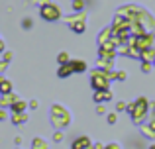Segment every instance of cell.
Wrapping results in <instances>:
<instances>
[{"label": "cell", "instance_id": "obj_10", "mask_svg": "<svg viewBox=\"0 0 155 149\" xmlns=\"http://www.w3.org/2000/svg\"><path fill=\"white\" fill-rule=\"evenodd\" d=\"M108 122H110V124H114V122H116V116H114V114H112V116H108Z\"/></svg>", "mask_w": 155, "mask_h": 149}, {"label": "cell", "instance_id": "obj_5", "mask_svg": "<svg viewBox=\"0 0 155 149\" xmlns=\"http://www.w3.org/2000/svg\"><path fill=\"white\" fill-rule=\"evenodd\" d=\"M0 90L2 92H10V83H2L0 84Z\"/></svg>", "mask_w": 155, "mask_h": 149}, {"label": "cell", "instance_id": "obj_3", "mask_svg": "<svg viewBox=\"0 0 155 149\" xmlns=\"http://www.w3.org/2000/svg\"><path fill=\"white\" fill-rule=\"evenodd\" d=\"M71 73H73V65H61L59 76H67V75H71Z\"/></svg>", "mask_w": 155, "mask_h": 149}, {"label": "cell", "instance_id": "obj_11", "mask_svg": "<svg viewBox=\"0 0 155 149\" xmlns=\"http://www.w3.org/2000/svg\"><path fill=\"white\" fill-rule=\"evenodd\" d=\"M0 120H4V112H0Z\"/></svg>", "mask_w": 155, "mask_h": 149}, {"label": "cell", "instance_id": "obj_4", "mask_svg": "<svg viewBox=\"0 0 155 149\" xmlns=\"http://www.w3.org/2000/svg\"><path fill=\"white\" fill-rule=\"evenodd\" d=\"M73 65V71H83L84 69V63H71Z\"/></svg>", "mask_w": 155, "mask_h": 149}, {"label": "cell", "instance_id": "obj_2", "mask_svg": "<svg viewBox=\"0 0 155 149\" xmlns=\"http://www.w3.org/2000/svg\"><path fill=\"white\" fill-rule=\"evenodd\" d=\"M84 147H88V139H87V138L77 139V141L73 143V149H84Z\"/></svg>", "mask_w": 155, "mask_h": 149}, {"label": "cell", "instance_id": "obj_1", "mask_svg": "<svg viewBox=\"0 0 155 149\" xmlns=\"http://www.w3.org/2000/svg\"><path fill=\"white\" fill-rule=\"evenodd\" d=\"M41 18L43 20H51V22H53V20L59 18V10H57L53 4H47V6L41 8Z\"/></svg>", "mask_w": 155, "mask_h": 149}, {"label": "cell", "instance_id": "obj_8", "mask_svg": "<svg viewBox=\"0 0 155 149\" xmlns=\"http://www.w3.org/2000/svg\"><path fill=\"white\" fill-rule=\"evenodd\" d=\"M24 28H26V30H28V28H31V20H30V18L24 20Z\"/></svg>", "mask_w": 155, "mask_h": 149}, {"label": "cell", "instance_id": "obj_9", "mask_svg": "<svg viewBox=\"0 0 155 149\" xmlns=\"http://www.w3.org/2000/svg\"><path fill=\"white\" fill-rule=\"evenodd\" d=\"M22 108H24V104H14V110H16V112L22 110Z\"/></svg>", "mask_w": 155, "mask_h": 149}, {"label": "cell", "instance_id": "obj_6", "mask_svg": "<svg viewBox=\"0 0 155 149\" xmlns=\"http://www.w3.org/2000/svg\"><path fill=\"white\" fill-rule=\"evenodd\" d=\"M73 6H75V10H83V6H84V4L81 2V0H75V4H73Z\"/></svg>", "mask_w": 155, "mask_h": 149}, {"label": "cell", "instance_id": "obj_7", "mask_svg": "<svg viewBox=\"0 0 155 149\" xmlns=\"http://www.w3.org/2000/svg\"><path fill=\"white\" fill-rule=\"evenodd\" d=\"M69 61V57H67V53H61V57H59V63L63 65V63H67Z\"/></svg>", "mask_w": 155, "mask_h": 149}, {"label": "cell", "instance_id": "obj_12", "mask_svg": "<svg viewBox=\"0 0 155 149\" xmlns=\"http://www.w3.org/2000/svg\"><path fill=\"white\" fill-rule=\"evenodd\" d=\"M149 149H155V145H153V147H149Z\"/></svg>", "mask_w": 155, "mask_h": 149}]
</instances>
